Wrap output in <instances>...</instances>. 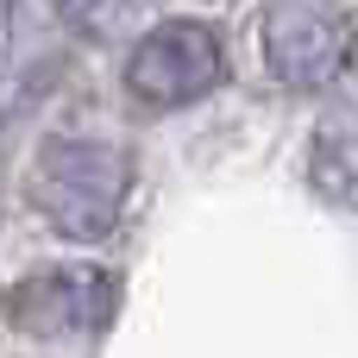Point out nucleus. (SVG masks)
<instances>
[{"label":"nucleus","mask_w":358,"mask_h":358,"mask_svg":"<svg viewBox=\"0 0 358 358\" xmlns=\"http://www.w3.org/2000/svg\"><path fill=\"white\" fill-rule=\"evenodd\" d=\"M57 6H63V19H69L76 31H88V38H113V31H126L132 13H138V0H57Z\"/></svg>","instance_id":"nucleus-6"},{"label":"nucleus","mask_w":358,"mask_h":358,"mask_svg":"<svg viewBox=\"0 0 358 358\" xmlns=\"http://www.w3.org/2000/svg\"><path fill=\"white\" fill-rule=\"evenodd\" d=\"M227 69V50L214 38V25L201 19H164L151 25L132 57H126V94L151 113H176L189 101H201Z\"/></svg>","instance_id":"nucleus-2"},{"label":"nucleus","mask_w":358,"mask_h":358,"mask_svg":"<svg viewBox=\"0 0 358 358\" xmlns=\"http://www.w3.org/2000/svg\"><path fill=\"white\" fill-rule=\"evenodd\" d=\"M308 182L321 189V201L358 214V107L321 120V132L308 145Z\"/></svg>","instance_id":"nucleus-5"},{"label":"nucleus","mask_w":358,"mask_h":358,"mask_svg":"<svg viewBox=\"0 0 358 358\" xmlns=\"http://www.w3.org/2000/svg\"><path fill=\"white\" fill-rule=\"evenodd\" d=\"M271 76L283 88H327L346 63V19L321 0H302V6H283L271 19Z\"/></svg>","instance_id":"nucleus-3"},{"label":"nucleus","mask_w":358,"mask_h":358,"mask_svg":"<svg viewBox=\"0 0 358 358\" xmlns=\"http://www.w3.org/2000/svg\"><path fill=\"white\" fill-rule=\"evenodd\" d=\"M13 315L31 327V334H88L113 315V277L107 271H82V264H63V271H38L13 289Z\"/></svg>","instance_id":"nucleus-4"},{"label":"nucleus","mask_w":358,"mask_h":358,"mask_svg":"<svg viewBox=\"0 0 358 358\" xmlns=\"http://www.w3.org/2000/svg\"><path fill=\"white\" fill-rule=\"evenodd\" d=\"M126 189H132V157L113 138L63 132L31 164V201H38V214L63 239H76V245H94V239H107L120 227Z\"/></svg>","instance_id":"nucleus-1"}]
</instances>
